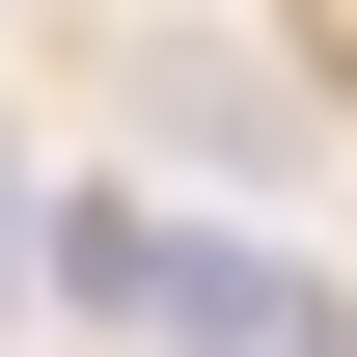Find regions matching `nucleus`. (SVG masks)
Segmentation results:
<instances>
[{"mask_svg":"<svg viewBox=\"0 0 357 357\" xmlns=\"http://www.w3.org/2000/svg\"><path fill=\"white\" fill-rule=\"evenodd\" d=\"M137 330H165V357H357V303H330V275H275L248 220H192L165 275H137Z\"/></svg>","mask_w":357,"mask_h":357,"instance_id":"obj_1","label":"nucleus"},{"mask_svg":"<svg viewBox=\"0 0 357 357\" xmlns=\"http://www.w3.org/2000/svg\"><path fill=\"white\" fill-rule=\"evenodd\" d=\"M137 137H165V165H220V192H275V165H303V110H275L248 55H192V28L137 55Z\"/></svg>","mask_w":357,"mask_h":357,"instance_id":"obj_2","label":"nucleus"},{"mask_svg":"<svg viewBox=\"0 0 357 357\" xmlns=\"http://www.w3.org/2000/svg\"><path fill=\"white\" fill-rule=\"evenodd\" d=\"M28 303H55V192L0 165V330H28Z\"/></svg>","mask_w":357,"mask_h":357,"instance_id":"obj_3","label":"nucleus"}]
</instances>
